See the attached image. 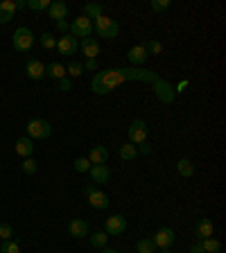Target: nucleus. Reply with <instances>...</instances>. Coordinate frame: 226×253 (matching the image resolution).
Wrapping results in <instances>:
<instances>
[{"label": "nucleus", "instance_id": "79ce46f5", "mask_svg": "<svg viewBox=\"0 0 226 253\" xmlns=\"http://www.w3.org/2000/svg\"><path fill=\"white\" fill-rule=\"evenodd\" d=\"M95 183H86V185H84V194H86V197H89L90 192H95Z\"/></svg>", "mask_w": 226, "mask_h": 253}, {"label": "nucleus", "instance_id": "37998d69", "mask_svg": "<svg viewBox=\"0 0 226 253\" xmlns=\"http://www.w3.org/2000/svg\"><path fill=\"white\" fill-rule=\"evenodd\" d=\"M183 89H188V82H185V79H183L181 84H179L177 89H174V93H183Z\"/></svg>", "mask_w": 226, "mask_h": 253}, {"label": "nucleus", "instance_id": "f3484780", "mask_svg": "<svg viewBox=\"0 0 226 253\" xmlns=\"http://www.w3.org/2000/svg\"><path fill=\"white\" fill-rule=\"evenodd\" d=\"M89 161H90V165H107L109 149L104 147V145H95V147L90 149V154H89Z\"/></svg>", "mask_w": 226, "mask_h": 253}, {"label": "nucleus", "instance_id": "7ed1b4c3", "mask_svg": "<svg viewBox=\"0 0 226 253\" xmlns=\"http://www.w3.org/2000/svg\"><path fill=\"white\" fill-rule=\"evenodd\" d=\"M14 50L16 52H30L32 46H34V34H32L30 27H18L16 32H14Z\"/></svg>", "mask_w": 226, "mask_h": 253}, {"label": "nucleus", "instance_id": "7c9ffc66", "mask_svg": "<svg viewBox=\"0 0 226 253\" xmlns=\"http://www.w3.org/2000/svg\"><path fill=\"white\" fill-rule=\"evenodd\" d=\"M145 50H147V54H161L163 52V43L156 41V39H152V41L145 43Z\"/></svg>", "mask_w": 226, "mask_h": 253}, {"label": "nucleus", "instance_id": "6ab92c4d", "mask_svg": "<svg viewBox=\"0 0 226 253\" xmlns=\"http://www.w3.org/2000/svg\"><path fill=\"white\" fill-rule=\"evenodd\" d=\"M14 14H16V2L14 0H2L0 2V23L2 25L9 23L14 18Z\"/></svg>", "mask_w": 226, "mask_h": 253}, {"label": "nucleus", "instance_id": "c9c22d12", "mask_svg": "<svg viewBox=\"0 0 226 253\" xmlns=\"http://www.w3.org/2000/svg\"><path fill=\"white\" fill-rule=\"evenodd\" d=\"M21 167H23L25 174H34V172H36V161L30 156V159H25L23 163H21Z\"/></svg>", "mask_w": 226, "mask_h": 253}, {"label": "nucleus", "instance_id": "4c0bfd02", "mask_svg": "<svg viewBox=\"0 0 226 253\" xmlns=\"http://www.w3.org/2000/svg\"><path fill=\"white\" fill-rule=\"evenodd\" d=\"M84 66V70H90V72H95L97 70V59H86V64Z\"/></svg>", "mask_w": 226, "mask_h": 253}, {"label": "nucleus", "instance_id": "0eeeda50", "mask_svg": "<svg viewBox=\"0 0 226 253\" xmlns=\"http://www.w3.org/2000/svg\"><path fill=\"white\" fill-rule=\"evenodd\" d=\"M154 93H156V97H158V100L163 102V104H170V102L174 100V86L172 84H167L165 79H161V77H158V79H154Z\"/></svg>", "mask_w": 226, "mask_h": 253}, {"label": "nucleus", "instance_id": "c85d7f7f", "mask_svg": "<svg viewBox=\"0 0 226 253\" xmlns=\"http://www.w3.org/2000/svg\"><path fill=\"white\" fill-rule=\"evenodd\" d=\"M82 72H84V66L79 61H70L66 66V75L68 77H82Z\"/></svg>", "mask_w": 226, "mask_h": 253}, {"label": "nucleus", "instance_id": "f704fd0d", "mask_svg": "<svg viewBox=\"0 0 226 253\" xmlns=\"http://www.w3.org/2000/svg\"><path fill=\"white\" fill-rule=\"evenodd\" d=\"M75 170L77 172H89L90 170V161L89 159H84V156H79V159H75Z\"/></svg>", "mask_w": 226, "mask_h": 253}, {"label": "nucleus", "instance_id": "f8f14e48", "mask_svg": "<svg viewBox=\"0 0 226 253\" xmlns=\"http://www.w3.org/2000/svg\"><path fill=\"white\" fill-rule=\"evenodd\" d=\"M213 233H215V226H213V222H210L208 217H199V219H197V224H195L197 240H208V237H213Z\"/></svg>", "mask_w": 226, "mask_h": 253}, {"label": "nucleus", "instance_id": "473e14b6", "mask_svg": "<svg viewBox=\"0 0 226 253\" xmlns=\"http://www.w3.org/2000/svg\"><path fill=\"white\" fill-rule=\"evenodd\" d=\"M170 5H172L170 0H152V2H149V7H152L154 12H167Z\"/></svg>", "mask_w": 226, "mask_h": 253}, {"label": "nucleus", "instance_id": "f257e3e1", "mask_svg": "<svg viewBox=\"0 0 226 253\" xmlns=\"http://www.w3.org/2000/svg\"><path fill=\"white\" fill-rule=\"evenodd\" d=\"M154 79H158V72L147 68H107L93 75L90 91L95 95H109L125 82H154Z\"/></svg>", "mask_w": 226, "mask_h": 253}, {"label": "nucleus", "instance_id": "09e8293b", "mask_svg": "<svg viewBox=\"0 0 226 253\" xmlns=\"http://www.w3.org/2000/svg\"><path fill=\"white\" fill-rule=\"evenodd\" d=\"M0 170H2V165H0Z\"/></svg>", "mask_w": 226, "mask_h": 253}, {"label": "nucleus", "instance_id": "de8ad7c7", "mask_svg": "<svg viewBox=\"0 0 226 253\" xmlns=\"http://www.w3.org/2000/svg\"><path fill=\"white\" fill-rule=\"evenodd\" d=\"M161 253H172V251H170V249H163V251Z\"/></svg>", "mask_w": 226, "mask_h": 253}, {"label": "nucleus", "instance_id": "9b49d317", "mask_svg": "<svg viewBox=\"0 0 226 253\" xmlns=\"http://www.w3.org/2000/svg\"><path fill=\"white\" fill-rule=\"evenodd\" d=\"M57 50H59V54L70 57V54H75L79 50V41L75 39V36H70V34H64L59 41H57Z\"/></svg>", "mask_w": 226, "mask_h": 253}, {"label": "nucleus", "instance_id": "c756f323", "mask_svg": "<svg viewBox=\"0 0 226 253\" xmlns=\"http://www.w3.org/2000/svg\"><path fill=\"white\" fill-rule=\"evenodd\" d=\"M50 7V0H27V9L32 12H43Z\"/></svg>", "mask_w": 226, "mask_h": 253}, {"label": "nucleus", "instance_id": "aec40b11", "mask_svg": "<svg viewBox=\"0 0 226 253\" xmlns=\"http://www.w3.org/2000/svg\"><path fill=\"white\" fill-rule=\"evenodd\" d=\"M89 204L93 208H97V210H104V208H109V204H111V201H109V197L102 192V190H95V192L89 194Z\"/></svg>", "mask_w": 226, "mask_h": 253}, {"label": "nucleus", "instance_id": "dca6fc26", "mask_svg": "<svg viewBox=\"0 0 226 253\" xmlns=\"http://www.w3.org/2000/svg\"><path fill=\"white\" fill-rule=\"evenodd\" d=\"M25 70H27V77H30V79H34V82H39V79H43V77H45V66H43L39 59H30V61H27Z\"/></svg>", "mask_w": 226, "mask_h": 253}, {"label": "nucleus", "instance_id": "20e7f679", "mask_svg": "<svg viewBox=\"0 0 226 253\" xmlns=\"http://www.w3.org/2000/svg\"><path fill=\"white\" fill-rule=\"evenodd\" d=\"M52 134V127H50L48 120H41V118H34L27 122V138L32 140H43Z\"/></svg>", "mask_w": 226, "mask_h": 253}, {"label": "nucleus", "instance_id": "6e6552de", "mask_svg": "<svg viewBox=\"0 0 226 253\" xmlns=\"http://www.w3.org/2000/svg\"><path fill=\"white\" fill-rule=\"evenodd\" d=\"M125 230H127V219L122 215H111L104 222V233L107 235H122Z\"/></svg>", "mask_w": 226, "mask_h": 253}, {"label": "nucleus", "instance_id": "58836bf2", "mask_svg": "<svg viewBox=\"0 0 226 253\" xmlns=\"http://www.w3.org/2000/svg\"><path fill=\"white\" fill-rule=\"evenodd\" d=\"M59 89H61V91H66V93H68V91H72V84H70V79H68V77L59 79Z\"/></svg>", "mask_w": 226, "mask_h": 253}, {"label": "nucleus", "instance_id": "39448f33", "mask_svg": "<svg viewBox=\"0 0 226 253\" xmlns=\"http://www.w3.org/2000/svg\"><path fill=\"white\" fill-rule=\"evenodd\" d=\"M68 27H70L68 30L70 36H75V39H86V36L93 34V21H89L86 16H77Z\"/></svg>", "mask_w": 226, "mask_h": 253}, {"label": "nucleus", "instance_id": "423d86ee", "mask_svg": "<svg viewBox=\"0 0 226 253\" xmlns=\"http://www.w3.org/2000/svg\"><path fill=\"white\" fill-rule=\"evenodd\" d=\"M129 142L131 145H140V142H147V122L145 120H134L129 124Z\"/></svg>", "mask_w": 226, "mask_h": 253}, {"label": "nucleus", "instance_id": "f03ea898", "mask_svg": "<svg viewBox=\"0 0 226 253\" xmlns=\"http://www.w3.org/2000/svg\"><path fill=\"white\" fill-rule=\"evenodd\" d=\"M93 30L97 32V36H104V39H115V36L120 34V23L115 21V18L100 16V18H95Z\"/></svg>", "mask_w": 226, "mask_h": 253}, {"label": "nucleus", "instance_id": "a18cd8bd", "mask_svg": "<svg viewBox=\"0 0 226 253\" xmlns=\"http://www.w3.org/2000/svg\"><path fill=\"white\" fill-rule=\"evenodd\" d=\"M27 7V0H16V9H25Z\"/></svg>", "mask_w": 226, "mask_h": 253}, {"label": "nucleus", "instance_id": "49530a36", "mask_svg": "<svg viewBox=\"0 0 226 253\" xmlns=\"http://www.w3.org/2000/svg\"><path fill=\"white\" fill-rule=\"evenodd\" d=\"M102 253H118V251H115V249H109V247H104V249H102Z\"/></svg>", "mask_w": 226, "mask_h": 253}, {"label": "nucleus", "instance_id": "2f4dec72", "mask_svg": "<svg viewBox=\"0 0 226 253\" xmlns=\"http://www.w3.org/2000/svg\"><path fill=\"white\" fill-rule=\"evenodd\" d=\"M0 253H21V247H18L16 240H7V242H2Z\"/></svg>", "mask_w": 226, "mask_h": 253}, {"label": "nucleus", "instance_id": "ddd939ff", "mask_svg": "<svg viewBox=\"0 0 226 253\" xmlns=\"http://www.w3.org/2000/svg\"><path fill=\"white\" fill-rule=\"evenodd\" d=\"M79 50L86 54V59H97V54H100V41L93 39V36H86L79 41Z\"/></svg>", "mask_w": 226, "mask_h": 253}, {"label": "nucleus", "instance_id": "4468645a", "mask_svg": "<svg viewBox=\"0 0 226 253\" xmlns=\"http://www.w3.org/2000/svg\"><path fill=\"white\" fill-rule=\"evenodd\" d=\"M90 183H95V185H102V183H107L111 179V170H109L107 165H90Z\"/></svg>", "mask_w": 226, "mask_h": 253}, {"label": "nucleus", "instance_id": "a211bd4d", "mask_svg": "<svg viewBox=\"0 0 226 253\" xmlns=\"http://www.w3.org/2000/svg\"><path fill=\"white\" fill-rule=\"evenodd\" d=\"M48 14H50V18H54V21H66V18H68V5L61 2V0H54V2H50Z\"/></svg>", "mask_w": 226, "mask_h": 253}, {"label": "nucleus", "instance_id": "72a5a7b5", "mask_svg": "<svg viewBox=\"0 0 226 253\" xmlns=\"http://www.w3.org/2000/svg\"><path fill=\"white\" fill-rule=\"evenodd\" d=\"M41 46L45 47V50H52V47H57V41H54V36L50 34V32H45V34H41Z\"/></svg>", "mask_w": 226, "mask_h": 253}, {"label": "nucleus", "instance_id": "cd10ccee", "mask_svg": "<svg viewBox=\"0 0 226 253\" xmlns=\"http://www.w3.org/2000/svg\"><path fill=\"white\" fill-rule=\"evenodd\" d=\"M202 244H203V253H220L222 251V244L217 240H213V237L202 240Z\"/></svg>", "mask_w": 226, "mask_h": 253}, {"label": "nucleus", "instance_id": "412c9836", "mask_svg": "<svg viewBox=\"0 0 226 253\" xmlns=\"http://www.w3.org/2000/svg\"><path fill=\"white\" fill-rule=\"evenodd\" d=\"M16 154L18 156H23V159H30L32 156V152H34V145H32V138H27V136H25V138H18L16 140Z\"/></svg>", "mask_w": 226, "mask_h": 253}, {"label": "nucleus", "instance_id": "5701e85b", "mask_svg": "<svg viewBox=\"0 0 226 253\" xmlns=\"http://www.w3.org/2000/svg\"><path fill=\"white\" fill-rule=\"evenodd\" d=\"M82 16H86L89 21H95V18L104 16V7L100 5V2H89V5L84 7V14Z\"/></svg>", "mask_w": 226, "mask_h": 253}, {"label": "nucleus", "instance_id": "bb28decb", "mask_svg": "<svg viewBox=\"0 0 226 253\" xmlns=\"http://www.w3.org/2000/svg\"><path fill=\"white\" fill-rule=\"evenodd\" d=\"M107 242H109V235L104 233V230H97V233L90 235V244H93L95 249H104L107 247Z\"/></svg>", "mask_w": 226, "mask_h": 253}, {"label": "nucleus", "instance_id": "e433bc0d", "mask_svg": "<svg viewBox=\"0 0 226 253\" xmlns=\"http://www.w3.org/2000/svg\"><path fill=\"white\" fill-rule=\"evenodd\" d=\"M0 237H2L5 242L14 237V229L9 226V224H0Z\"/></svg>", "mask_w": 226, "mask_h": 253}, {"label": "nucleus", "instance_id": "ea45409f", "mask_svg": "<svg viewBox=\"0 0 226 253\" xmlns=\"http://www.w3.org/2000/svg\"><path fill=\"white\" fill-rule=\"evenodd\" d=\"M190 253H203V244H202V240H197L195 244L190 247Z\"/></svg>", "mask_w": 226, "mask_h": 253}, {"label": "nucleus", "instance_id": "9d476101", "mask_svg": "<svg viewBox=\"0 0 226 253\" xmlns=\"http://www.w3.org/2000/svg\"><path fill=\"white\" fill-rule=\"evenodd\" d=\"M147 50H145V43H140V46H134L129 47V52H127V59H129L131 68H140V66L147 61Z\"/></svg>", "mask_w": 226, "mask_h": 253}, {"label": "nucleus", "instance_id": "1a4fd4ad", "mask_svg": "<svg viewBox=\"0 0 226 253\" xmlns=\"http://www.w3.org/2000/svg\"><path fill=\"white\" fill-rule=\"evenodd\" d=\"M174 230L172 229H167V226H163V229H158L154 233V237H152V242H154V247L156 249H170L172 247V242H174Z\"/></svg>", "mask_w": 226, "mask_h": 253}, {"label": "nucleus", "instance_id": "2eb2a0df", "mask_svg": "<svg viewBox=\"0 0 226 253\" xmlns=\"http://www.w3.org/2000/svg\"><path fill=\"white\" fill-rule=\"evenodd\" d=\"M68 230H70L72 237H86L90 233L89 222H86V219H79V217L70 219V224H68Z\"/></svg>", "mask_w": 226, "mask_h": 253}, {"label": "nucleus", "instance_id": "b1692460", "mask_svg": "<svg viewBox=\"0 0 226 253\" xmlns=\"http://www.w3.org/2000/svg\"><path fill=\"white\" fill-rule=\"evenodd\" d=\"M118 154H120V159L122 161H136L138 159V147L136 145H131V142H125V145H120Z\"/></svg>", "mask_w": 226, "mask_h": 253}, {"label": "nucleus", "instance_id": "a878e982", "mask_svg": "<svg viewBox=\"0 0 226 253\" xmlns=\"http://www.w3.org/2000/svg\"><path fill=\"white\" fill-rule=\"evenodd\" d=\"M136 251L138 253H156V247L154 242H152V237H143V240L136 242Z\"/></svg>", "mask_w": 226, "mask_h": 253}, {"label": "nucleus", "instance_id": "393cba45", "mask_svg": "<svg viewBox=\"0 0 226 253\" xmlns=\"http://www.w3.org/2000/svg\"><path fill=\"white\" fill-rule=\"evenodd\" d=\"M45 75H50L52 79H57V82L64 79V77H68V75H66V66L64 64H57V61H52L50 66H45Z\"/></svg>", "mask_w": 226, "mask_h": 253}, {"label": "nucleus", "instance_id": "4be33fe9", "mask_svg": "<svg viewBox=\"0 0 226 253\" xmlns=\"http://www.w3.org/2000/svg\"><path fill=\"white\" fill-rule=\"evenodd\" d=\"M177 172H179V174H181L183 179L195 177V163H192L190 159H181V161H177Z\"/></svg>", "mask_w": 226, "mask_h": 253}, {"label": "nucleus", "instance_id": "c03bdc74", "mask_svg": "<svg viewBox=\"0 0 226 253\" xmlns=\"http://www.w3.org/2000/svg\"><path fill=\"white\" fill-rule=\"evenodd\" d=\"M152 152V147H149L147 142H140V154H149Z\"/></svg>", "mask_w": 226, "mask_h": 253}, {"label": "nucleus", "instance_id": "a19ab883", "mask_svg": "<svg viewBox=\"0 0 226 253\" xmlns=\"http://www.w3.org/2000/svg\"><path fill=\"white\" fill-rule=\"evenodd\" d=\"M57 27H59V32H64V34H68V30H70L66 21H57Z\"/></svg>", "mask_w": 226, "mask_h": 253}]
</instances>
